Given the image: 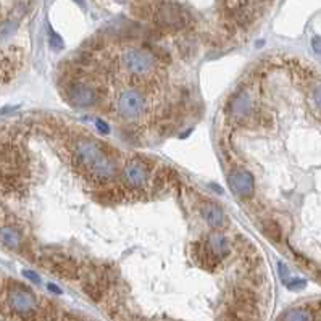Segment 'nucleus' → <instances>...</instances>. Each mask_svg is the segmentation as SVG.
<instances>
[{
  "mask_svg": "<svg viewBox=\"0 0 321 321\" xmlns=\"http://www.w3.org/2000/svg\"><path fill=\"white\" fill-rule=\"evenodd\" d=\"M94 123H95L97 131H98V133H100V134H109V133H110V128H109V125H106V123H105L103 120L97 118Z\"/></svg>",
  "mask_w": 321,
  "mask_h": 321,
  "instance_id": "nucleus-18",
  "label": "nucleus"
},
{
  "mask_svg": "<svg viewBox=\"0 0 321 321\" xmlns=\"http://www.w3.org/2000/svg\"><path fill=\"white\" fill-rule=\"evenodd\" d=\"M318 307H319V308H321V300H319V302H318Z\"/></svg>",
  "mask_w": 321,
  "mask_h": 321,
  "instance_id": "nucleus-24",
  "label": "nucleus"
},
{
  "mask_svg": "<svg viewBox=\"0 0 321 321\" xmlns=\"http://www.w3.org/2000/svg\"><path fill=\"white\" fill-rule=\"evenodd\" d=\"M228 184L229 189L237 195L239 199H250L255 192V179L250 171L244 168H236L229 173L228 176Z\"/></svg>",
  "mask_w": 321,
  "mask_h": 321,
  "instance_id": "nucleus-9",
  "label": "nucleus"
},
{
  "mask_svg": "<svg viewBox=\"0 0 321 321\" xmlns=\"http://www.w3.org/2000/svg\"><path fill=\"white\" fill-rule=\"evenodd\" d=\"M186 23V15L176 4H160L158 10L155 12V28H158L160 31L183 29Z\"/></svg>",
  "mask_w": 321,
  "mask_h": 321,
  "instance_id": "nucleus-7",
  "label": "nucleus"
},
{
  "mask_svg": "<svg viewBox=\"0 0 321 321\" xmlns=\"http://www.w3.org/2000/svg\"><path fill=\"white\" fill-rule=\"evenodd\" d=\"M4 292L7 307L15 315H18L23 321L31 319L40 310L34 292L26 284L15 281V279H8L4 284Z\"/></svg>",
  "mask_w": 321,
  "mask_h": 321,
  "instance_id": "nucleus-1",
  "label": "nucleus"
},
{
  "mask_svg": "<svg viewBox=\"0 0 321 321\" xmlns=\"http://www.w3.org/2000/svg\"><path fill=\"white\" fill-rule=\"evenodd\" d=\"M121 65L131 76L144 78L150 75L153 71L157 60L150 50L147 48H128V50L121 55Z\"/></svg>",
  "mask_w": 321,
  "mask_h": 321,
  "instance_id": "nucleus-4",
  "label": "nucleus"
},
{
  "mask_svg": "<svg viewBox=\"0 0 321 321\" xmlns=\"http://www.w3.org/2000/svg\"><path fill=\"white\" fill-rule=\"evenodd\" d=\"M203 244L211 252V255H215L221 261H223V258L231 255V244H229V241L221 233H217V231L210 233Z\"/></svg>",
  "mask_w": 321,
  "mask_h": 321,
  "instance_id": "nucleus-12",
  "label": "nucleus"
},
{
  "mask_svg": "<svg viewBox=\"0 0 321 321\" xmlns=\"http://www.w3.org/2000/svg\"><path fill=\"white\" fill-rule=\"evenodd\" d=\"M23 276L26 278V279H29L31 283H34V284H39L40 283V278H39V275L37 273H34V271H28V270H24L23 271Z\"/></svg>",
  "mask_w": 321,
  "mask_h": 321,
  "instance_id": "nucleus-20",
  "label": "nucleus"
},
{
  "mask_svg": "<svg viewBox=\"0 0 321 321\" xmlns=\"http://www.w3.org/2000/svg\"><path fill=\"white\" fill-rule=\"evenodd\" d=\"M200 215L213 229H223L228 223L226 213L213 202H205L203 205H200Z\"/></svg>",
  "mask_w": 321,
  "mask_h": 321,
  "instance_id": "nucleus-11",
  "label": "nucleus"
},
{
  "mask_svg": "<svg viewBox=\"0 0 321 321\" xmlns=\"http://www.w3.org/2000/svg\"><path fill=\"white\" fill-rule=\"evenodd\" d=\"M179 50L183 55H187V54H194V45L191 44V40H184V42L179 44Z\"/></svg>",
  "mask_w": 321,
  "mask_h": 321,
  "instance_id": "nucleus-19",
  "label": "nucleus"
},
{
  "mask_svg": "<svg viewBox=\"0 0 321 321\" xmlns=\"http://www.w3.org/2000/svg\"><path fill=\"white\" fill-rule=\"evenodd\" d=\"M261 229H263V234H265L271 242L279 244L283 241V231H281V226L278 225V221L263 220L261 221Z\"/></svg>",
  "mask_w": 321,
  "mask_h": 321,
  "instance_id": "nucleus-14",
  "label": "nucleus"
},
{
  "mask_svg": "<svg viewBox=\"0 0 321 321\" xmlns=\"http://www.w3.org/2000/svg\"><path fill=\"white\" fill-rule=\"evenodd\" d=\"M313 98H315V105L318 106V109L321 110V84L316 87L315 94H313Z\"/></svg>",
  "mask_w": 321,
  "mask_h": 321,
  "instance_id": "nucleus-22",
  "label": "nucleus"
},
{
  "mask_svg": "<svg viewBox=\"0 0 321 321\" xmlns=\"http://www.w3.org/2000/svg\"><path fill=\"white\" fill-rule=\"evenodd\" d=\"M226 113L229 120L236 123V125L244 123L253 113V102L245 89H239L237 92L233 94V97L228 102Z\"/></svg>",
  "mask_w": 321,
  "mask_h": 321,
  "instance_id": "nucleus-8",
  "label": "nucleus"
},
{
  "mask_svg": "<svg viewBox=\"0 0 321 321\" xmlns=\"http://www.w3.org/2000/svg\"><path fill=\"white\" fill-rule=\"evenodd\" d=\"M278 270H279V276H281V279H283L284 284H286L287 281H289V270H287L286 263L279 261V263H278Z\"/></svg>",
  "mask_w": 321,
  "mask_h": 321,
  "instance_id": "nucleus-17",
  "label": "nucleus"
},
{
  "mask_svg": "<svg viewBox=\"0 0 321 321\" xmlns=\"http://www.w3.org/2000/svg\"><path fill=\"white\" fill-rule=\"evenodd\" d=\"M305 286H307V281L303 278H292L286 283V287L289 291H302L305 289Z\"/></svg>",
  "mask_w": 321,
  "mask_h": 321,
  "instance_id": "nucleus-15",
  "label": "nucleus"
},
{
  "mask_svg": "<svg viewBox=\"0 0 321 321\" xmlns=\"http://www.w3.org/2000/svg\"><path fill=\"white\" fill-rule=\"evenodd\" d=\"M26 244L23 231L12 221L0 223V245L12 252H21V249Z\"/></svg>",
  "mask_w": 321,
  "mask_h": 321,
  "instance_id": "nucleus-10",
  "label": "nucleus"
},
{
  "mask_svg": "<svg viewBox=\"0 0 321 321\" xmlns=\"http://www.w3.org/2000/svg\"><path fill=\"white\" fill-rule=\"evenodd\" d=\"M279 321H313V313L310 308L305 307H295L289 308L281 313Z\"/></svg>",
  "mask_w": 321,
  "mask_h": 321,
  "instance_id": "nucleus-13",
  "label": "nucleus"
},
{
  "mask_svg": "<svg viewBox=\"0 0 321 321\" xmlns=\"http://www.w3.org/2000/svg\"><path fill=\"white\" fill-rule=\"evenodd\" d=\"M147 110L145 97L137 89H126L120 94L117 100V113L125 121H136Z\"/></svg>",
  "mask_w": 321,
  "mask_h": 321,
  "instance_id": "nucleus-5",
  "label": "nucleus"
},
{
  "mask_svg": "<svg viewBox=\"0 0 321 321\" xmlns=\"http://www.w3.org/2000/svg\"><path fill=\"white\" fill-rule=\"evenodd\" d=\"M105 149L102 144L95 142L94 139L89 137H79L73 142V152H71V162L73 167L79 170L82 175L87 176L94 165L103 157Z\"/></svg>",
  "mask_w": 321,
  "mask_h": 321,
  "instance_id": "nucleus-2",
  "label": "nucleus"
},
{
  "mask_svg": "<svg viewBox=\"0 0 321 321\" xmlns=\"http://www.w3.org/2000/svg\"><path fill=\"white\" fill-rule=\"evenodd\" d=\"M48 44H50L52 47V50H57V52H60L65 48V42H63V39L57 34V32L50 31V39H48Z\"/></svg>",
  "mask_w": 321,
  "mask_h": 321,
  "instance_id": "nucleus-16",
  "label": "nucleus"
},
{
  "mask_svg": "<svg viewBox=\"0 0 321 321\" xmlns=\"http://www.w3.org/2000/svg\"><path fill=\"white\" fill-rule=\"evenodd\" d=\"M311 47H313L315 54L321 55V37L319 36H313V37H311Z\"/></svg>",
  "mask_w": 321,
  "mask_h": 321,
  "instance_id": "nucleus-21",
  "label": "nucleus"
},
{
  "mask_svg": "<svg viewBox=\"0 0 321 321\" xmlns=\"http://www.w3.org/2000/svg\"><path fill=\"white\" fill-rule=\"evenodd\" d=\"M47 289L50 291V292H54V294H57V295H62V289H60V287L55 286V284H52V283L47 284Z\"/></svg>",
  "mask_w": 321,
  "mask_h": 321,
  "instance_id": "nucleus-23",
  "label": "nucleus"
},
{
  "mask_svg": "<svg viewBox=\"0 0 321 321\" xmlns=\"http://www.w3.org/2000/svg\"><path fill=\"white\" fill-rule=\"evenodd\" d=\"M63 97L75 109H89L97 103L98 94L94 87L87 86L84 81L70 79L63 89Z\"/></svg>",
  "mask_w": 321,
  "mask_h": 321,
  "instance_id": "nucleus-6",
  "label": "nucleus"
},
{
  "mask_svg": "<svg viewBox=\"0 0 321 321\" xmlns=\"http://www.w3.org/2000/svg\"><path fill=\"white\" fill-rule=\"evenodd\" d=\"M153 162L149 158L136 157L129 160L121 170V183L128 189V192L141 191L150 179V171L155 168L152 167Z\"/></svg>",
  "mask_w": 321,
  "mask_h": 321,
  "instance_id": "nucleus-3",
  "label": "nucleus"
}]
</instances>
